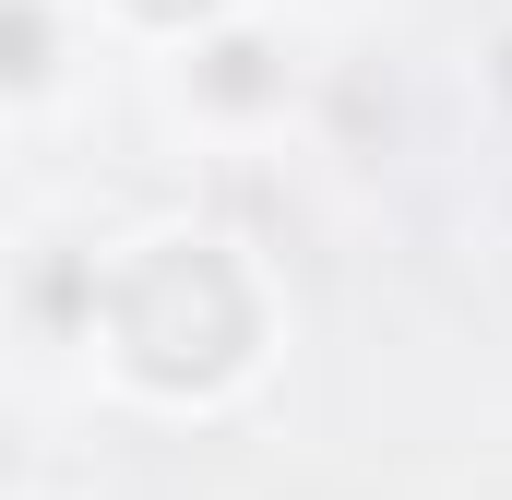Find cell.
Listing matches in <instances>:
<instances>
[{"mask_svg":"<svg viewBox=\"0 0 512 500\" xmlns=\"http://www.w3.org/2000/svg\"><path fill=\"white\" fill-rule=\"evenodd\" d=\"M96 334L143 393L167 405H203L262 358V286L227 239H131L120 262H96Z\"/></svg>","mask_w":512,"mask_h":500,"instance_id":"obj_1","label":"cell"},{"mask_svg":"<svg viewBox=\"0 0 512 500\" xmlns=\"http://www.w3.org/2000/svg\"><path fill=\"white\" fill-rule=\"evenodd\" d=\"M191 96L203 108H227V120H251L286 96V48L251 36V24H203V60H191Z\"/></svg>","mask_w":512,"mask_h":500,"instance_id":"obj_2","label":"cell"},{"mask_svg":"<svg viewBox=\"0 0 512 500\" xmlns=\"http://www.w3.org/2000/svg\"><path fill=\"white\" fill-rule=\"evenodd\" d=\"M60 72V12L48 0H0V96H36Z\"/></svg>","mask_w":512,"mask_h":500,"instance_id":"obj_3","label":"cell"},{"mask_svg":"<svg viewBox=\"0 0 512 500\" xmlns=\"http://www.w3.org/2000/svg\"><path fill=\"white\" fill-rule=\"evenodd\" d=\"M131 24H167V36H203V24H227L239 0H120Z\"/></svg>","mask_w":512,"mask_h":500,"instance_id":"obj_4","label":"cell"},{"mask_svg":"<svg viewBox=\"0 0 512 500\" xmlns=\"http://www.w3.org/2000/svg\"><path fill=\"white\" fill-rule=\"evenodd\" d=\"M501 96H512V36H501Z\"/></svg>","mask_w":512,"mask_h":500,"instance_id":"obj_5","label":"cell"}]
</instances>
